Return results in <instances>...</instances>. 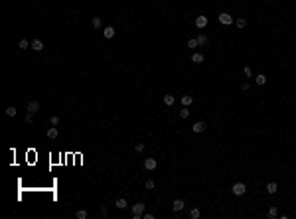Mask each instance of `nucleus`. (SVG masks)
Returning <instances> with one entry per match:
<instances>
[{"mask_svg":"<svg viewBox=\"0 0 296 219\" xmlns=\"http://www.w3.org/2000/svg\"><path fill=\"white\" fill-rule=\"evenodd\" d=\"M243 71H245V75H247V77H251V75H253V69H251V67H249V65H247V67H245V69H243Z\"/></svg>","mask_w":296,"mask_h":219,"instance_id":"30","label":"nucleus"},{"mask_svg":"<svg viewBox=\"0 0 296 219\" xmlns=\"http://www.w3.org/2000/svg\"><path fill=\"white\" fill-rule=\"evenodd\" d=\"M115 205H117L118 209H125V207H126V199L125 198H118L117 201H115Z\"/></svg>","mask_w":296,"mask_h":219,"instance_id":"16","label":"nucleus"},{"mask_svg":"<svg viewBox=\"0 0 296 219\" xmlns=\"http://www.w3.org/2000/svg\"><path fill=\"white\" fill-rule=\"evenodd\" d=\"M16 113H18V111H16V107H8V109H6L8 117H16Z\"/></svg>","mask_w":296,"mask_h":219,"instance_id":"25","label":"nucleus"},{"mask_svg":"<svg viewBox=\"0 0 296 219\" xmlns=\"http://www.w3.org/2000/svg\"><path fill=\"white\" fill-rule=\"evenodd\" d=\"M144 186H146V190H154V180H152V178H148V180H146V184H144Z\"/></svg>","mask_w":296,"mask_h":219,"instance_id":"28","label":"nucleus"},{"mask_svg":"<svg viewBox=\"0 0 296 219\" xmlns=\"http://www.w3.org/2000/svg\"><path fill=\"white\" fill-rule=\"evenodd\" d=\"M255 83H257V85H264V83H267V77H264V75H257Z\"/></svg>","mask_w":296,"mask_h":219,"instance_id":"21","label":"nucleus"},{"mask_svg":"<svg viewBox=\"0 0 296 219\" xmlns=\"http://www.w3.org/2000/svg\"><path fill=\"white\" fill-rule=\"evenodd\" d=\"M197 44H199V46H205V44H207V36H205V34H199V36H197Z\"/></svg>","mask_w":296,"mask_h":219,"instance_id":"19","label":"nucleus"},{"mask_svg":"<svg viewBox=\"0 0 296 219\" xmlns=\"http://www.w3.org/2000/svg\"><path fill=\"white\" fill-rule=\"evenodd\" d=\"M91 26L95 28V30H101V28H103V20H101L99 16H95V18L91 20Z\"/></svg>","mask_w":296,"mask_h":219,"instance_id":"12","label":"nucleus"},{"mask_svg":"<svg viewBox=\"0 0 296 219\" xmlns=\"http://www.w3.org/2000/svg\"><path fill=\"white\" fill-rule=\"evenodd\" d=\"M235 24H237V28H239V30L247 28V20H245V18H237V22H235Z\"/></svg>","mask_w":296,"mask_h":219,"instance_id":"18","label":"nucleus"},{"mask_svg":"<svg viewBox=\"0 0 296 219\" xmlns=\"http://www.w3.org/2000/svg\"><path fill=\"white\" fill-rule=\"evenodd\" d=\"M32 49L34 52H42V49H44V42L42 40H34L32 42Z\"/></svg>","mask_w":296,"mask_h":219,"instance_id":"11","label":"nucleus"},{"mask_svg":"<svg viewBox=\"0 0 296 219\" xmlns=\"http://www.w3.org/2000/svg\"><path fill=\"white\" fill-rule=\"evenodd\" d=\"M75 217H77V219H87V211H85V209H79V211L75 213Z\"/></svg>","mask_w":296,"mask_h":219,"instance_id":"24","label":"nucleus"},{"mask_svg":"<svg viewBox=\"0 0 296 219\" xmlns=\"http://www.w3.org/2000/svg\"><path fill=\"white\" fill-rule=\"evenodd\" d=\"M191 61H194V63H204V53H194V55H191Z\"/></svg>","mask_w":296,"mask_h":219,"instance_id":"13","label":"nucleus"},{"mask_svg":"<svg viewBox=\"0 0 296 219\" xmlns=\"http://www.w3.org/2000/svg\"><path fill=\"white\" fill-rule=\"evenodd\" d=\"M180 103H182L184 107H190L191 103H194V97H191V95H182V99H180Z\"/></svg>","mask_w":296,"mask_h":219,"instance_id":"9","label":"nucleus"},{"mask_svg":"<svg viewBox=\"0 0 296 219\" xmlns=\"http://www.w3.org/2000/svg\"><path fill=\"white\" fill-rule=\"evenodd\" d=\"M180 117H182V119H188V117H190V111H188V107H184V109L180 111Z\"/></svg>","mask_w":296,"mask_h":219,"instance_id":"26","label":"nucleus"},{"mask_svg":"<svg viewBox=\"0 0 296 219\" xmlns=\"http://www.w3.org/2000/svg\"><path fill=\"white\" fill-rule=\"evenodd\" d=\"M156 166H158L156 158H146L144 160V168L146 170H156Z\"/></svg>","mask_w":296,"mask_h":219,"instance_id":"6","label":"nucleus"},{"mask_svg":"<svg viewBox=\"0 0 296 219\" xmlns=\"http://www.w3.org/2000/svg\"><path fill=\"white\" fill-rule=\"evenodd\" d=\"M276 190H278V186H276L274 182H270V184H267V193H276Z\"/></svg>","mask_w":296,"mask_h":219,"instance_id":"15","label":"nucleus"},{"mask_svg":"<svg viewBox=\"0 0 296 219\" xmlns=\"http://www.w3.org/2000/svg\"><path fill=\"white\" fill-rule=\"evenodd\" d=\"M142 217H144V219H154V215H152V213H144Z\"/></svg>","mask_w":296,"mask_h":219,"instance_id":"33","label":"nucleus"},{"mask_svg":"<svg viewBox=\"0 0 296 219\" xmlns=\"http://www.w3.org/2000/svg\"><path fill=\"white\" fill-rule=\"evenodd\" d=\"M174 103H176V99H174V95H164V105L172 107Z\"/></svg>","mask_w":296,"mask_h":219,"instance_id":"14","label":"nucleus"},{"mask_svg":"<svg viewBox=\"0 0 296 219\" xmlns=\"http://www.w3.org/2000/svg\"><path fill=\"white\" fill-rule=\"evenodd\" d=\"M217 18H219V22H221L223 26H231V24H233V16H231V14H227V12H221Z\"/></svg>","mask_w":296,"mask_h":219,"instance_id":"3","label":"nucleus"},{"mask_svg":"<svg viewBox=\"0 0 296 219\" xmlns=\"http://www.w3.org/2000/svg\"><path fill=\"white\" fill-rule=\"evenodd\" d=\"M184 207H186L184 199H174V203H172V209H174V211H182Z\"/></svg>","mask_w":296,"mask_h":219,"instance_id":"7","label":"nucleus"},{"mask_svg":"<svg viewBox=\"0 0 296 219\" xmlns=\"http://www.w3.org/2000/svg\"><path fill=\"white\" fill-rule=\"evenodd\" d=\"M245 192H247V186H245L243 182L233 184V195H245Z\"/></svg>","mask_w":296,"mask_h":219,"instance_id":"2","label":"nucleus"},{"mask_svg":"<svg viewBox=\"0 0 296 219\" xmlns=\"http://www.w3.org/2000/svg\"><path fill=\"white\" fill-rule=\"evenodd\" d=\"M267 215H269L270 219H274V217H278V209H276L274 205H272V207H269V213H267Z\"/></svg>","mask_w":296,"mask_h":219,"instance_id":"17","label":"nucleus"},{"mask_svg":"<svg viewBox=\"0 0 296 219\" xmlns=\"http://www.w3.org/2000/svg\"><path fill=\"white\" fill-rule=\"evenodd\" d=\"M18 47H20V49H28V47H32V44H28V40H20Z\"/></svg>","mask_w":296,"mask_h":219,"instance_id":"22","label":"nucleus"},{"mask_svg":"<svg viewBox=\"0 0 296 219\" xmlns=\"http://www.w3.org/2000/svg\"><path fill=\"white\" fill-rule=\"evenodd\" d=\"M49 122H52L53 126H55V125H59V117H52V119H49Z\"/></svg>","mask_w":296,"mask_h":219,"instance_id":"31","label":"nucleus"},{"mask_svg":"<svg viewBox=\"0 0 296 219\" xmlns=\"http://www.w3.org/2000/svg\"><path fill=\"white\" fill-rule=\"evenodd\" d=\"M199 44H197V38H191V40H188V47H197Z\"/></svg>","mask_w":296,"mask_h":219,"instance_id":"27","label":"nucleus"},{"mask_svg":"<svg viewBox=\"0 0 296 219\" xmlns=\"http://www.w3.org/2000/svg\"><path fill=\"white\" fill-rule=\"evenodd\" d=\"M199 215H201V211H199L197 207H194V209H191V211H190V217H191V219H197V217H199Z\"/></svg>","mask_w":296,"mask_h":219,"instance_id":"23","label":"nucleus"},{"mask_svg":"<svg viewBox=\"0 0 296 219\" xmlns=\"http://www.w3.org/2000/svg\"><path fill=\"white\" fill-rule=\"evenodd\" d=\"M103 36H105L107 40H111L113 36H115V28H113V26H107L105 30H103Z\"/></svg>","mask_w":296,"mask_h":219,"instance_id":"10","label":"nucleus"},{"mask_svg":"<svg viewBox=\"0 0 296 219\" xmlns=\"http://www.w3.org/2000/svg\"><path fill=\"white\" fill-rule=\"evenodd\" d=\"M47 138H57V128H55V126H52V128L47 130Z\"/></svg>","mask_w":296,"mask_h":219,"instance_id":"20","label":"nucleus"},{"mask_svg":"<svg viewBox=\"0 0 296 219\" xmlns=\"http://www.w3.org/2000/svg\"><path fill=\"white\" fill-rule=\"evenodd\" d=\"M134 150H136V152H142V150H144V144H142V142H138V144L134 146Z\"/></svg>","mask_w":296,"mask_h":219,"instance_id":"29","label":"nucleus"},{"mask_svg":"<svg viewBox=\"0 0 296 219\" xmlns=\"http://www.w3.org/2000/svg\"><path fill=\"white\" fill-rule=\"evenodd\" d=\"M205 128H207V125H205L204 120H197V122H194V126H191L194 132H204Z\"/></svg>","mask_w":296,"mask_h":219,"instance_id":"4","label":"nucleus"},{"mask_svg":"<svg viewBox=\"0 0 296 219\" xmlns=\"http://www.w3.org/2000/svg\"><path fill=\"white\" fill-rule=\"evenodd\" d=\"M207 22H209V20H207V16H197V18H196V26L199 28V30H204V28L207 26Z\"/></svg>","mask_w":296,"mask_h":219,"instance_id":"5","label":"nucleus"},{"mask_svg":"<svg viewBox=\"0 0 296 219\" xmlns=\"http://www.w3.org/2000/svg\"><path fill=\"white\" fill-rule=\"evenodd\" d=\"M38 111H39V101H30V103H28V113L36 115Z\"/></svg>","mask_w":296,"mask_h":219,"instance_id":"8","label":"nucleus"},{"mask_svg":"<svg viewBox=\"0 0 296 219\" xmlns=\"http://www.w3.org/2000/svg\"><path fill=\"white\" fill-rule=\"evenodd\" d=\"M142 215H144V203H134L132 205V217L134 219H142Z\"/></svg>","mask_w":296,"mask_h":219,"instance_id":"1","label":"nucleus"},{"mask_svg":"<svg viewBox=\"0 0 296 219\" xmlns=\"http://www.w3.org/2000/svg\"><path fill=\"white\" fill-rule=\"evenodd\" d=\"M34 120V113H26V122H32Z\"/></svg>","mask_w":296,"mask_h":219,"instance_id":"32","label":"nucleus"}]
</instances>
